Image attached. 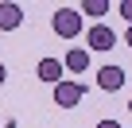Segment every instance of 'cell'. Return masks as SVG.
<instances>
[{"instance_id": "52a82bcc", "label": "cell", "mask_w": 132, "mask_h": 128, "mask_svg": "<svg viewBox=\"0 0 132 128\" xmlns=\"http://www.w3.org/2000/svg\"><path fill=\"white\" fill-rule=\"evenodd\" d=\"M23 23V8L12 0H0V31H16Z\"/></svg>"}, {"instance_id": "7c38bea8", "label": "cell", "mask_w": 132, "mask_h": 128, "mask_svg": "<svg viewBox=\"0 0 132 128\" xmlns=\"http://www.w3.org/2000/svg\"><path fill=\"white\" fill-rule=\"evenodd\" d=\"M124 43H128V47H132V27H128V31H124Z\"/></svg>"}, {"instance_id": "7a4b0ae2", "label": "cell", "mask_w": 132, "mask_h": 128, "mask_svg": "<svg viewBox=\"0 0 132 128\" xmlns=\"http://www.w3.org/2000/svg\"><path fill=\"white\" fill-rule=\"evenodd\" d=\"M82 97H86V86H82V82H70V78H62V82L54 86V105H58V109H74Z\"/></svg>"}, {"instance_id": "5b68a950", "label": "cell", "mask_w": 132, "mask_h": 128, "mask_svg": "<svg viewBox=\"0 0 132 128\" xmlns=\"http://www.w3.org/2000/svg\"><path fill=\"white\" fill-rule=\"evenodd\" d=\"M62 74H66V70H62V62H58V58H39V66H35V78L47 82V86H58Z\"/></svg>"}, {"instance_id": "4fadbf2b", "label": "cell", "mask_w": 132, "mask_h": 128, "mask_svg": "<svg viewBox=\"0 0 132 128\" xmlns=\"http://www.w3.org/2000/svg\"><path fill=\"white\" fill-rule=\"evenodd\" d=\"M128 113H132V101H128Z\"/></svg>"}, {"instance_id": "6da1fadb", "label": "cell", "mask_w": 132, "mask_h": 128, "mask_svg": "<svg viewBox=\"0 0 132 128\" xmlns=\"http://www.w3.org/2000/svg\"><path fill=\"white\" fill-rule=\"evenodd\" d=\"M51 27H54L58 39H78L86 23H82V12H78V8H58V12L51 16Z\"/></svg>"}, {"instance_id": "8fae6325", "label": "cell", "mask_w": 132, "mask_h": 128, "mask_svg": "<svg viewBox=\"0 0 132 128\" xmlns=\"http://www.w3.org/2000/svg\"><path fill=\"white\" fill-rule=\"evenodd\" d=\"M4 78H8V70H4V62H0V86H4Z\"/></svg>"}, {"instance_id": "9c48e42d", "label": "cell", "mask_w": 132, "mask_h": 128, "mask_svg": "<svg viewBox=\"0 0 132 128\" xmlns=\"http://www.w3.org/2000/svg\"><path fill=\"white\" fill-rule=\"evenodd\" d=\"M120 16H124L128 27H132V0H120Z\"/></svg>"}, {"instance_id": "3957f363", "label": "cell", "mask_w": 132, "mask_h": 128, "mask_svg": "<svg viewBox=\"0 0 132 128\" xmlns=\"http://www.w3.org/2000/svg\"><path fill=\"white\" fill-rule=\"evenodd\" d=\"M86 47H89V50H113V47H117V31H113L109 23H93L89 35H86Z\"/></svg>"}, {"instance_id": "277c9868", "label": "cell", "mask_w": 132, "mask_h": 128, "mask_svg": "<svg viewBox=\"0 0 132 128\" xmlns=\"http://www.w3.org/2000/svg\"><path fill=\"white\" fill-rule=\"evenodd\" d=\"M124 82H128L124 66H101V70H97V89H105V93H117Z\"/></svg>"}, {"instance_id": "ba28073f", "label": "cell", "mask_w": 132, "mask_h": 128, "mask_svg": "<svg viewBox=\"0 0 132 128\" xmlns=\"http://www.w3.org/2000/svg\"><path fill=\"white\" fill-rule=\"evenodd\" d=\"M109 8H113L109 0H86L78 12H82V16H93V20H101V16H109Z\"/></svg>"}, {"instance_id": "30bf717a", "label": "cell", "mask_w": 132, "mask_h": 128, "mask_svg": "<svg viewBox=\"0 0 132 128\" xmlns=\"http://www.w3.org/2000/svg\"><path fill=\"white\" fill-rule=\"evenodd\" d=\"M97 128H120V120H109L105 116V120H97Z\"/></svg>"}, {"instance_id": "8992f818", "label": "cell", "mask_w": 132, "mask_h": 128, "mask_svg": "<svg viewBox=\"0 0 132 128\" xmlns=\"http://www.w3.org/2000/svg\"><path fill=\"white\" fill-rule=\"evenodd\" d=\"M62 70H70V74H86L89 70V50L86 47H70L62 58Z\"/></svg>"}]
</instances>
